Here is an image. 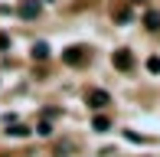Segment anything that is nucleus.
<instances>
[{"mask_svg":"<svg viewBox=\"0 0 160 157\" xmlns=\"http://www.w3.org/2000/svg\"><path fill=\"white\" fill-rule=\"evenodd\" d=\"M85 59H88V49H85V46H69V49H62V62H65V66H82Z\"/></svg>","mask_w":160,"mask_h":157,"instance_id":"nucleus-1","label":"nucleus"},{"mask_svg":"<svg viewBox=\"0 0 160 157\" xmlns=\"http://www.w3.org/2000/svg\"><path fill=\"white\" fill-rule=\"evenodd\" d=\"M85 102H88L92 108H108V105H111V95H108L105 89H88V95H85Z\"/></svg>","mask_w":160,"mask_h":157,"instance_id":"nucleus-2","label":"nucleus"},{"mask_svg":"<svg viewBox=\"0 0 160 157\" xmlns=\"http://www.w3.org/2000/svg\"><path fill=\"white\" fill-rule=\"evenodd\" d=\"M111 66L121 69V72H128V69L134 66V56H131V49H118V53L111 56Z\"/></svg>","mask_w":160,"mask_h":157,"instance_id":"nucleus-3","label":"nucleus"},{"mask_svg":"<svg viewBox=\"0 0 160 157\" xmlns=\"http://www.w3.org/2000/svg\"><path fill=\"white\" fill-rule=\"evenodd\" d=\"M39 13H42L39 0H23V3H20V17H23V20H36Z\"/></svg>","mask_w":160,"mask_h":157,"instance_id":"nucleus-4","label":"nucleus"},{"mask_svg":"<svg viewBox=\"0 0 160 157\" xmlns=\"http://www.w3.org/2000/svg\"><path fill=\"white\" fill-rule=\"evenodd\" d=\"M144 26H147V30H160V13L157 10H147V13H144Z\"/></svg>","mask_w":160,"mask_h":157,"instance_id":"nucleus-5","label":"nucleus"},{"mask_svg":"<svg viewBox=\"0 0 160 157\" xmlns=\"http://www.w3.org/2000/svg\"><path fill=\"white\" fill-rule=\"evenodd\" d=\"M30 56H33V59H49V46H46V43H33V49H30Z\"/></svg>","mask_w":160,"mask_h":157,"instance_id":"nucleus-6","label":"nucleus"},{"mask_svg":"<svg viewBox=\"0 0 160 157\" xmlns=\"http://www.w3.org/2000/svg\"><path fill=\"white\" fill-rule=\"evenodd\" d=\"M7 134H10V138H26L30 128H26V124H7Z\"/></svg>","mask_w":160,"mask_h":157,"instance_id":"nucleus-7","label":"nucleus"},{"mask_svg":"<svg viewBox=\"0 0 160 157\" xmlns=\"http://www.w3.org/2000/svg\"><path fill=\"white\" fill-rule=\"evenodd\" d=\"M92 128H95V131H108V128H111V121H108L105 115H95V121H92Z\"/></svg>","mask_w":160,"mask_h":157,"instance_id":"nucleus-8","label":"nucleus"},{"mask_svg":"<svg viewBox=\"0 0 160 157\" xmlns=\"http://www.w3.org/2000/svg\"><path fill=\"white\" fill-rule=\"evenodd\" d=\"M36 134H39V138H49V134H52V124H49V121H39V124H36Z\"/></svg>","mask_w":160,"mask_h":157,"instance_id":"nucleus-9","label":"nucleus"},{"mask_svg":"<svg viewBox=\"0 0 160 157\" xmlns=\"http://www.w3.org/2000/svg\"><path fill=\"white\" fill-rule=\"evenodd\" d=\"M147 72H160V56H150L147 59Z\"/></svg>","mask_w":160,"mask_h":157,"instance_id":"nucleus-10","label":"nucleus"},{"mask_svg":"<svg viewBox=\"0 0 160 157\" xmlns=\"http://www.w3.org/2000/svg\"><path fill=\"white\" fill-rule=\"evenodd\" d=\"M124 138H128V141H134V144H144V141H147V138H141L137 131H124Z\"/></svg>","mask_w":160,"mask_h":157,"instance_id":"nucleus-11","label":"nucleus"},{"mask_svg":"<svg viewBox=\"0 0 160 157\" xmlns=\"http://www.w3.org/2000/svg\"><path fill=\"white\" fill-rule=\"evenodd\" d=\"M131 20V10H118V23H128Z\"/></svg>","mask_w":160,"mask_h":157,"instance_id":"nucleus-12","label":"nucleus"},{"mask_svg":"<svg viewBox=\"0 0 160 157\" xmlns=\"http://www.w3.org/2000/svg\"><path fill=\"white\" fill-rule=\"evenodd\" d=\"M10 46V39H7V33H0V49H7Z\"/></svg>","mask_w":160,"mask_h":157,"instance_id":"nucleus-13","label":"nucleus"},{"mask_svg":"<svg viewBox=\"0 0 160 157\" xmlns=\"http://www.w3.org/2000/svg\"><path fill=\"white\" fill-rule=\"evenodd\" d=\"M131 3H141V0H131Z\"/></svg>","mask_w":160,"mask_h":157,"instance_id":"nucleus-14","label":"nucleus"}]
</instances>
